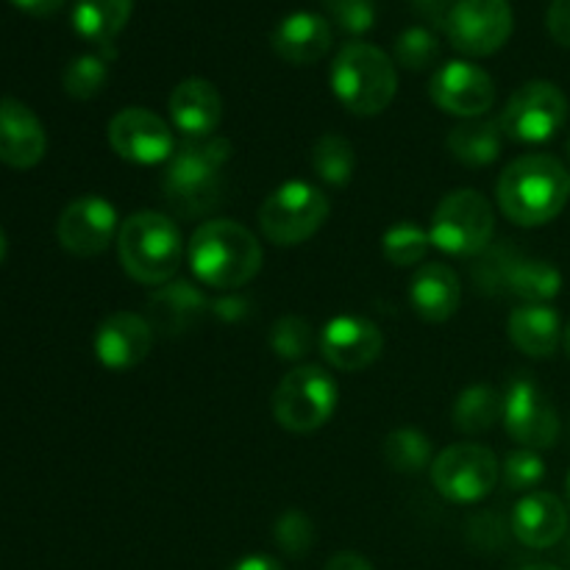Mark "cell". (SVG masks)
Wrapping results in <instances>:
<instances>
[{
	"label": "cell",
	"instance_id": "9c48e42d",
	"mask_svg": "<svg viewBox=\"0 0 570 570\" xmlns=\"http://www.w3.org/2000/svg\"><path fill=\"white\" fill-rule=\"evenodd\" d=\"M501 465L495 454L476 443L449 445L432 462V482L451 504H476L499 484Z\"/></svg>",
	"mask_w": 570,
	"mask_h": 570
},
{
	"label": "cell",
	"instance_id": "44dd1931",
	"mask_svg": "<svg viewBox=\"0 0 570 570\" xmlns=\"http://www.w3.org/2000/svg\"><path fill=\"white\" fill-rule=\"evenodd\" d=\"M170 120L187 139H204L215 134L223 120V98L206 78H187L170 95Z\"/></svg>",
	"mask_w": 570,
	"mask_h": 570
},
{
	"label": "cell",
	"instance_id": "52a82bcc",
	"mask_svg": "<svg viewBox=\"0 0 570 570\" xmlns=\"http://www.w3.org/2000/svg\"><path fill=\"white\" fill-rule=\"evenodd\" d=\"M495 215L490 200L476 189H456L445 195L432 215V245L451 256H479L490 248Z\"/></svg>",
	"mask_w": 570,
	"mask_h": 570
},
{
	"label": "cell",
	"instance_id": "7dc6e473",
	"mask_svg": "<svg viewBox=\"0 0 570 570\" xmlns=\"http://www.w3.org/2000/svg\"><path fill=\"white\" fill-rule=\"evenodd\" d=\"M568 161H570V139H568Z\"/></svg>",
	"mask_w": 570,
	"mask_h": 570
},
{
	"label": "cell",
	"instance_id": "cb8c5ba5",
	"mask_svg": "<svg viewBox=\"0 0 570 570\" xmlns=\"http://www.w3.org/2000/svg\"><path fill=\"white\" fill-rule=\"evenodd\" d=\"M412 306L417 315L429 323H443L460 309L462 301V282L449 265L429 262L412 276L410 287Z\"/></svg>",
	"mask_w": 570,
	"mask_h": 570
},
{
	"label": "cell",
	"instance_id": "b9f144b4",
	"mask_svg": "<svg viewBox=\"0 0 570 570\" xmlns=\"http://www.w3.org/2000/svg\"><path fill=\"white\" fill-rule=\"evenodd\" d=\"M228 570H284V566L278 560H273V557L250 554V557H243V560L234 562Z\"/></svg>",
	"mask_w": 570,
	"mask_h": 570
},
{
	"label": "cell",
	"instance_id": "d590c367",
	"mask_svg": "<svg viewBox=\"0 0 570 570\" xmlns=\"http://www.w3.org/2000/svg\"><path fill=\"white\" fill-rule=\"evenodd\" d=\"M273 538L287 557H304L315 546V527L301 510H287L276 521Z\"/></svg>",
	"mask_w": 570,
	"mask_h": 570
},
{
	"label": "cell",
	"instance_id": "ac0fdd59",
	"mask_svg": "<svg viewBox=\"0 0 570 570\" xmlns=\"http://www.w3.org/2000/svg\"><path fill=\"white\" fill-rule=\"evenodd\" d=\"M150 345H154V328L134 312H115L100 323L95 334V354L109 371H128L139 365L150 354Z\"/></svg>",
	"mask_w": 570,
	"mask_h": 570
},
{
	"label": "cell",
	"instance_id": "ffe728a7",
	"mask_svg": "<svg viewBox=\"0 0 570 570\" xmlns=\"http://www.w3.org/2000/svg\"><path fill=\"white\" fill-rule=\"evenodd\" d=\"M512 534L529 549H551L568 534V507L546 490L527 493L512 510Z\"/></svg>",
	"mask_w": 570,
	"mask_h": 570
},
{
	"label": "cell",
	"instance_id": "f1b7e54d",
	"mask_svg": "<svg viewBox=\"0 0 570 570\" xmlns=\"http://www.w3.org/2000/svg\"><path fill=\"white\" fill-rule=\"evenodd\" d=\"M312 170L321 176V181L332 184V187H345L354 178L356 170V154L354 145L340 134H323L315 142L309 154Z\"/></svg>",
	"mask_w": 570,
	"mask_h": 570
},
{
	"label": "cell",
	"instance_id": "bcb514c9",
	"mask_svg": "<svg viewBox=\"0 0 570 570\" xmlns=\"http://www.w3.org/2000/svg\"><path fill=\"white\" fill-rule=\"evenodd\" d=\"M568 510H570V476H568Z\"/></svg>",
	"mask_w": 570,
	"mask_h": 570
},
{
	"label": "cell",
	"instance_id": "2e32d148",
	"mask_svg": "<svg viewBox=\"0 0 570 570\" xmlns=\"http://www.w3.org/2000/svg\"><path fill=\"white\" fill-rule=\"evenodd\" d=\"M384 337L376 323L356 315H340L321 332V354L337 371H365L382 356Z\"/></svg>",
	"mask_w": 570,
	"mask_h": 570
},
{
	"label": "cell",
	"instance_id": "f546056e",
	"mask_svg": "<svg viewBox=\"0 0 570 570\" xmlns=\"http://www.w3.org/2000/svg\"><path fill=\"white\" fill-rule=\"evenodd\" d=\"M111 59H115V48H109V45H104L100 53L76 56V59L65 67V76H61L65 92L76 100L95 98V95L104 89L106 78H109Z\"/></svg>",
	"mask_w": 570,
	"mask_h": 570
},
{
	"label": "cell",
	"instance_id": "7402d4cb",
	"mask_svg": "<svg viewBox=\"0 0 570 570\" xmlns=\"http://www.w3.org/2000/svg\"><path fill=\"white\" fill-rule=\"evenodd\" d=\"M209 309L206 295L195 287L193 282H167L156 289L148 298V315L145 321L150 323L154 334L176 337V334L189 332L195 323L204 317Z\"/></svg>",
	"mask_w": 570,
	"mask_h": 570
},
{
	"label": "cell",
	"instance_id": "f35d334b",
	"mask_svg": "<svg viewBox=\"0 0 570 570\" xmlns=\"http://www.w3.org/2000/svg\"><path fill=\"white\" fill-rule=\"evenodd\" d=\"M412 6H415L417 14L426 17L432 26L445 28V20H449V14H451V9L456 6V0H412Z\"/></svg>",
	"mask_w": 570,
	"mask_h": 570
},
{
	"label": "cell",
	"instance_id": "d4e9b609",
	"mask_svg": "<svg viewBox=\"0 0 570 570\" xmlns=\"http://www.w3.org/2000/svg\"><path fill=\"white\" fill-rule=\"evenodd\" d=\"M507 332H510L512 345L521 354L534 356V360H546L554 354L562 343V321L549 304H521L512 309L510 321H507Z\"/></svg>",
	"mask_w": 570,
	"mask_h": 570
},
{
	"label": "cell",
	"instance_id": "30bf717a",
	"mask_svg": "<svg viewBox=\"0 0 570 570\" xmlns=\"http://www.w3.org/2000/svg\"><path fill=\"white\" fill-rule=\"evenodd\" d=\"M568 120V98L557 83L529 81L512 92L499 122L515 142H549Z\"/></svg>",
	"mask_w": 570,
	"mask_h": 570
},
{
	"label": "cell",
	"instance_id": "7c38bea8",
	"mask_svg": "<svg viewBox=\"0 0 570 570\" xmlns=\"http://www.w3.org/2000/svg\"><path fill=\"white\" fill-rule=\"evenodd\" d=\"M504 426L523 449L543 451L560 440V415L538 382L512 379L504 393Z\"/></svg>",
	"mask_w": 570,
	"mask_h": 570
},
{
	"label": "cell",
	"instance_id": "8d00e7d4",
	"mask_svg": "<svg viewBox=\"0 0 570 570\" xmlns=\"http://www.w3.org/2000/svg\"><path fill=\"white\" fill-rule=\"evenodd\" d=\"M323 6L345 33L362 37L376 26V0H323Z\"/></svg>",
	"mask_w": 570,
	"mask_h": 570
},
{
	"label": "cell",
	"instance_id": "5bb4252c",
	"mask_svg": "<svg viewBox=\"0 0 570 570\" xmlns=\"http://www.w3.org/2000/svg\"><path fill=\"white\" fill-rule=\"evenodd\" d=\"M56 234L72 256H98L120 234L117 209L100 195H81L61 212Z\"/></svg>",
	"mask_w": 570,
	"mask_h": 570
},
{
	"label": "cell",
	"instance_id": "836d02e7",
	"mask_svg": "<svg viewBox=\"0 0 570 570\" xmlns=\"http://www.w3.org/2000/svg\"><path fill=\"white\" fill-rule=\"evenodd\" d=\"M393 53H395V61H399L404 70L417 72V70H426V67H432L434 61H438L440 42L429 28L412 26L395 39Z\"/></svg>",
	"mask_w": 570,
	"mask_h": 570
},
{
	"label": "cell",
	"instance_id": "5b68a950",
	"mask_svg": "<svg viewBox=\"0 0 570 570\" xmlns=\"http://www.w3.org/2000/svg\"><path fill=\"white\" fill-rule=\"evenodd\" d=\"M117 254H120L122 271L134 282L159 287L170 282L181 265V232L176 220L161 212H137L120 226Z\"/></svg>",
	"mask_w": 570,
	"mask_h": 570
},
{
	"label": "cell",
	"instance_id": "ee69618b",
	"mask_svg": "<svg viewBox=\"0 0 570 570\" xmlns=\"http://www.w3.org/2000/svg\"><path fill=\"white\" fill-rule=\"evenodd\" d=\"M562 345H566V354H568V360H570V323H568L566 334H562Z\"/></svg>",
	"mask_w": 570,
	"mask_h": 570
},
{
	"label": "cell",
	"instance_id": "d6986e66",
	"mask_svg": "<svg viewBox=\"0 0 570 570\" xmlns=\"http://www.w3.org/2000/svg\"><path fill=\"white\" fill-rule=\"evenodd\" d=\"M48 148V137L39 117L22 100H0V161L14 170L39 165Z\"/></svg>",
	"mask_w": 570,
	"mask_h": 570
},
{
	"label": "cell",
	"instance_id": "4dcf8cb0",
	"mask_svg": "<svg viewBox=\"0 0 570 570\" xmlns=\"http://www.w3.org/2000/svg\"><path fill=\"white\" fill-rule=\"evenodd\" d=\"M384 462L399 473H421L432 465V443L417 429H395L384 440Z\"/></svg>",
	"mask_w": 570,
	"mask_h": 570
},
{
	"label": "cell",
	"instance_id": "d6a6232c",
	"mask_svg": "<svg viewBox=\"0 0 570 570\" xmlns=\"http://www.w3.org/2000/svg\"><path fill=\"white\" fill-rule=\"evenodd\" d=\"M315 345V332H312L309 323L298 315H284L273 323L271 328V348L276 351L278 360L298 362Z\"/></svg>",
	"mask_w": 570,
	"mask_h": 570
},
{
	"label": "cell",
	"instance_id": "e0dca14e",
	"mask_svg": "<svg viewBox=\"0 0 570 570\" xmlns=\"http://www.w3.org/2000/svg\"><path fill=\"white\" fill-rule=\"evenodd\" d=\"M562 289V273L546 259H529L512 245L501 243L495 265V295H515L527 304H549Z\"/></svg>",
	"mask_w": 570,
	"mask_h": 570
},
{
	"label": "cell",
	"instance_id": "3957f363",
	"mask_svg": "<svg viewBox=\"0 0 570 570\" xmlns=\"http://www.w3.org/2000/svg\"><path fill=\"white\" fill-rule=\"evenodd\" d=\"M187 256L198 282L223 293L250 284L262 267L259 239L234 220H209L198 226Z\"/></svg>",
	"mask_w": 570,
	"mask_h": 570
},
{
	"label": "cell",
	"instance_id": "83f0119b",
	"mask_svg": "<svg viewBox=\"0 0 570 570\" xmlns=\"http://www.w3.org/2000/svg\"><path fill=\"white\" fill-rule=\"evenodd\" d=\"M504 421V395L488 384L462 390L454 404V426L465 434H482Z\"/></svg>",
	"mask_w": 570,
	"mask_h": 570
},
{
	"label": "cell",
	"instance_id": "9a60e30c",
	"mask_svg": "<svg viewBox=\"0 0 570 570\" xmlns=\"http://www.w3.org/2000/svg\"><path fill=\"white\" fill-rule=\"evenodd\" d=\"M434 106L456 117H482L495 104V83L488 70L471 61H449L429 83Z\"/></svg>",
	"mask_w": 570,
	"mask_h": 570
},
{
	"label": "cell",
	"instance_id": "e575fe53",
	"mask_svg": "<svg viewBox=\"0 0 570 570\" xmlns=\"http://www.w3.org/2000/svg\"><path fill=\"white\" fill-rule=\"evenodd\" d=\"M501 479L512 493H534V488L546 479V462L540 460L538 451L518 449L507 454L504 465H501Z\"/></svg>",
	"mask_w": 570,
	"mask_h": 570
},
{
	"label": "cell",
	"instance_id": "60d3db41",
	"mask_svg": "<svg viewBox=\"0 0 570 570\" xmlns=\"http://www.w3.org/2000/svg\"><path fill=\"white\" fill-rule=\"evenodd\" d=\"M323 570H373V566L365 557L356 554V551H340V554H334L332 560L326 562Z\"/></svg>",
	"mask_w": 570,
	"mask_h": 570
},
{
	"label": "cell",
	"instance_id": "6da1fadb",
	"mask_svg": "<svg viewBox=\"0 0 570 570\" xmlns=\"http://www.w3.org/2000/svg\"><path fill=\"white\" fill-rule=\"evenodd\" d=\"M232 154V142L215 134L178 142L161 178L167 206L181 217H198L215 209L220 204L223 170Z\"/></svg>",
	"mask_w": 570,
	"mask_h": 570
},
{
	"label": "cell",
	"instance_id": "603a6c76",
	"mask_svg": "<svg viewBox=\"0 0 570 570\" xmlns=\"http://www.w3.org/2000/svg\"><path fill=\"white\" fill-rule=\"evenodd\" d=\"M332 48V26L326 17L295 11L273 31V50L289 65H315Z\"/></svg>",
	"mask_w": 570,
	"mask_h": 570
},
{
	"label": "cell",
	"instance_id": "74e56055",
	"mask_svg": "<svg viewBox=\"0 0 570 570\" xmlns=\"http://www.w3.org/2000/svg\"><path fill=\"white\" fill-rule=\"evenodd\" d=\"M551 39L562 48H570V0H551L549 14H546Z\"/></svg>",
	"mask_w": 570,
	"mask_h": 570
},
{
	"label": "cell",
	"instance_id": "7bdbcfd3",
	"mask_svg": "<svg viewBox=\"0 0 570 570\" xmlns=\"http://www.w3.org/2000/svg\"><path fill=\"white\" fill-rule=\"evenodd\" d=\"M6 248H9V243H6V234H3V228H0V265H3V259H6Z\"/></svg>",
	"mask_w": 570,
	"mask_h": 570
},
{
	"label": "cell",
	"instance_id": "4fadbf2b",
	"mask_svg": "<svg viewBox=\"0 0 570 570\" xmlns=\"http://www.w3.org/2000/svg\"><path fill=\"white\" fill-rule=\"evenodd\" d=\"M109 145L120 159L134 161V165H159L173 156L176 137L156 111L128 106L111 117Z\"/></svg>",
	"mask_w": 570,
	"mask_h": 570
},
{
	"label": "cell",
	"instance_id": "277c9868",
	"mask_svg": "<svg viewBox=\"0 0 570 570\" xmlns=\"http://www.w3.org/2000/svg\"><path fill=\"white\" fill-rule=\"evenodd\" d=\"M332 92L340 104L360 117L382 115L399 92L395 61L382 48L367 42H348L332 65Z\"/></svg>",
	"mask_w": 570,
	"mask_h": 570
},
{
	"label": "cell",
	"instance_id": "ba28073f",
	"mask_svg": "<svg viewBox=\"0 0 570 570\" xmlns=\"http://www.w3.org/2000/svg\"><path fill=\"white\" fill-rule=\"evenodd\" d=\"M328 198L323 189L306 181H287L273 189L259 209V228L271 243L301 245L317 234L328 217Z\"/></svg>",
	"mask_w": 570,
	"mask_h": 570
},
{
	"label": "cell",
	"instance_id": "1f68e13d",
	"mask_svg": "<svg viewBox=\"0 0 570 570\" xmlns=\"http://www.w3.org/2000/svg\"><path fill=\"white\" fill-rule=\"evenodd\" d=\"M432 248V237H429L426 228L415 226V223L404 220L395 223L382 239V250L387 256V262L399 267H412L423 259Z\"/></svg>",
	"mask_w": 570,
	"mask_h": 570
},
{
	"label": "cell",
	"instance_id": "7a4b0ae2",
	"mask_svg": "<svg viewBox=\"0 0 570 570\" xmlns=\"http://www.w3.org/2000/svg\"><path fill=\"white\" fill-rule=\"evenodd\" d=\"M570 198V170L549 154H527L504 167L499 206L518 226L551 223Z\"/></svg>",
	"mask_w": 570,
	"mask_h": 570
},
{
	"label": "cell",
	"instance_id": "4316f807",
	"mask_svg": "<svg viewBox=\"0 0 570 570\" xmlns=\"http://www.w3.org/2000/svg\"><path fill=\"white\" fill-rule=\"evenodd\" d=\"M134 0H76L72 28L95 45H111L131 20Z\"/></svg>",
	"mask_w": 570,
	"mask_h": 570
},
{
	"label": "cell",
	"instance_id": "8fae6325",
	"mask_svg": "<svg viewBox=\"0 0 570 570\" xmlns=\"http://www.w3.org/2000/svg\"><path fill=\"white\" fill-rule=\"evenodd\" d=\"M512 26L510 0H456L443 31L460 53L490 56L510 42Z\"/></svg>",
	"mask_w": 570,
	"mask_h": 570
},
{
	"label": "cell",
	"instance_id": "484cf974",
	"mask_svg": "<svg viewBox=\"0 0 570 570\" xmlns=\"http://www.w3.org/2000/svg\"><path fill=\"white\" fill-rule=\"evenodd\" d=\"M451 156L468 167L493 165L504 145V128L499 120H468L451 128L449 139Z\"/></svg>",
	"mask_w": 570,
	"mask_h": 570
},
{
	"label": "cell",
	"instance_id": "ab89813d",
	"mask_svg": "<svg viewBox=\"0 0 570 570\" xmlns=\"http://www.w3.org/2000/svg\"><path fill=\"white\" fill-rule=\"evenodd\" d=\"M11 3L31 17H53L65 9L67 0H11Z\"/></svg>",
	"mask_w": 570,
	"mask_h": 570
},
{
	"label": "cell",
	"instance_id": "8992f818",
	"mask_svg": "<svg viewBox=\"0 0 570 570\" xmlns=\"http://www.w3.org/2000/svg\"><path fill=\"white\" fill-rule=\"evenodd\" d=\"M337 410V382L321 365H298L278 382L273 415L287 432L306 434L326 426Z\"/></svg>",
	"mask_w": 570,
	"mask_h": 570
},
{
	"label": "cell",
	"instance_id": "f6af8a7d",
	"mask_svg": "<svg viewBox=\"0 0 570 570\" xmlns=\"http://www.w3.org/2000/svg\"><path fill=\"white\" fill-rule=\"evenodd\" d=\"M521 570H562V568H554V566H527Z\"/></svg>",
	"mask_w": 570,
	"mask_h": 570
}]
</instances>
